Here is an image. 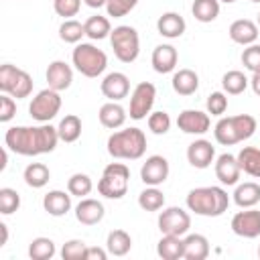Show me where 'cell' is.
Segmentation results:
<instances>
[{
	"label": "cell",
	"instance_id": "obj_55",
	"mask_svg": "<svg viewBox=\"0 0 260 260\" xmlns=\"http://www.w3.org/2000/svg\"><path fill=\"white\" fill-rule=\"evenodd\" d=\"M258 258H260V246H258Z\"/></svg>",
	"mask_w": 260,
	"mask_h": 260
},
{
	"label": "cell",
	"instance_id": "obj_15",
	"mask_svg": "<svg viewBox=\"0 0 260 260\" xmlns=\"http://www.w3.org/2000/svg\"><path fill=\"white\" fill-rule=\"evenodd\" d=\"M213 171H215V177L221 185L225 187H232V185H238L240 183V175H242V169H240V162H238V156L236 154H230V152H223L215 158L213 162Z\"/></svg>",
	"mask_w": 260,
	"mask_h": 260
},
{
	"label": "cell",
	"instance_id": "obj_53",
	"mask_svg": "<svg viewBox=\"0 0 260 260\" xmlns=\"http://www.w3.org/2000/svg\"><path fill=\"white\" fill-rule=\"evenodd\" d=\"M219 2H223V4H234L236 0H219Z\"/></svg>",
	"mask_w": 260,
	"mask_h": 260
},
{
	"label": "cell",
	"instance_id": "obj_1",
	"mask_svg": "<svg viewBox=\"0 0 260 260\" xmlns=\"http://www.w3.org/2000/svg\"><path fill=\"white\" fill-rule=\"evenodd\" d=\"M59 132L55 126L39 124V126H10L4 134V144L8 150L20 156H39L49 154L57 148Z\"/></svg>",
	"mask_w": 260,
	"mask_h": 260
},
{
	"label": "cell",
	"instance_id": "obj_5",
	"mask_svg": "<svg viewBox=\"0 0 260 260\" xmlns=\"http://www.w3.org/2000/svg\"><path fill=\"white\" fill-rule=\"evenodd\" d=\"M73 67L83 75V77H100L106 67H108V55L98 49L93 43H77L73 53H71Z\"/></svg>",
	"mask_w": 260,
	"mask_h": 260
},
{
	"label": "cell",
	"instance_id": "obj_30",
	"mask_svg": "<svg viewBox=\"0 0 260 260\" xmlns=\"http://www.w3.org/2000/svg\"><path fill=\"white\" fill-rule=\"evenodd\" d=\"M132 248V238L126 230H112L106 238V250L110 256H126Z\"/></svg>",
	"mask_w": 260,
	"mask_h": 260
},
{
	"label": "cell",
	"instance_id": "obj_56",
	"mask_svg": "<svg viewBox=\"0 0 260 260\" xmlns=\"http://www.w3.org/2000/svg\"><path fill=\"white\" fill-rule=\"evenodd\" d=\"M250 2H260V0H250Z\"/></svg>",
	"mask_w": 260,
	"mask_h": 260
},
{
	"label": "cell",
	"instance_id": "obj_3",
	"mask_svg": "<svg viewBox=\"0 0 260 260\" xmlns=\"http://www.w3.org/2000/svg\"><path fill=\"white\" fill-rule=\"evenodd\" d=\"M108 154L118 160H138L146 152V134L132 126V128H122L110 134L108 142Z\"/></svg>",
	"mask_w": 260,
	"mask_h": 260
},
{
	"label": "cell",
	"instance_id": "obj_50",
	"mask_svg": "<svg viewBox=\"0 0 260 260\" xmlns=\"http://www.w3.org/2000/svg\"><path fill=\"white\" fill-rule=\"evenodd\" d=\"M0 232H2V240H0V246H6V242H8V225L2 221L0 223Z\"/></svg>",
	"mask_w": 260,
	"mask_h": 260
},
{
	"label": "cell",
	"instance_id": "obj_4",
	"mask_svg": "<svg viewBox=\"0 0 260 260\" xmlns=\"http://www.w3.org/2000/svg\"><path fill=\"white\" fill-rule=\"evenodd\" d=\"M256 126L258 122L250 114L221 116L213 126V136H215V142H219L221 146H234L238 142L252 138L256 132Z\"/></svg>",
	"mask_w": 260,
	"mask_h": 260
},
{
	"label": "cell",
	"instance_id": "obj_25",
	"mask_svg": "<svg viewBox=\"0 0 260 260\" xmlns=\"http://www.w3.org/2000/svg\"><path fill=\"white\" fill-rule=\"evenodd\" d=\"M232 199L238 207L246 209V207H256L260 203V185L254 181H246V183H238Z\"/></svg>",
	"mask_w": 260,
	"mask_h": 260
},
{
	"label": "cell",
	"instance_id": "obj_37",
	"mask_svg": "<svg viewBox=\"0 0 260 260\" xmlns=\"http://www.w3.org/2000/svg\"><path fill=\"white\" fill-rule=\"evenodd\" d=\"M55 254H57V248H55V242L51 238L39 236V238H35L28 244V256H30V260H51Z\"/></svg>",
	"mask_w": 260,
	"mask_h": 260
},
{
	"label": "cell",
	"instance_id": "obj_21",
	"mask_svg": "<svg viewBox=\"0 0 260 260\" xmlns=\"http://www.w3.org/2000/svg\"><path fill=\"white\" fill-rule=\"evenodd\" d=\"M177 61H179V53L173 45L169 43H162V45H156L152 55H150V63H152V69L156 73H173L175 67H177Z\"/></svg>",
	"mask_w": 260,
	"mask_h": 260
},
{
	"label": "cell",
	"instance_id": "obj_43",
	"mask_svg": "<svg viewBox=\"0 0 260 260\" xmlns=\"http://www.w3.org/2000/svg\"><path fill=\"white\" fill-rule=\"evenodd\" d=\"M85 250H87V244L83 240H69L61 248V258L63 260H85Z\"/></svg>",
	"mask_w": 260,
	"mask_h": 260
},
{
	"label": "cell",
	"instance_id": "obj_22",
	"mask_svg": "<svg viewBox=\"0 0 260 260\" xmlns=\"http://www.w3.org/2000/svg\"><path fill=\"white\" fill-rule=\"evenodd\" d=\"M71 197L73 195L69 191L53 189V191L45 193V197H43V209L49 215H53V217H63L71 209Z\"/></svg>",
	"mask_w": 260,
	"mask_h": 260
},
{
	"label": "cell",
	"instance_id": "obj_16",
	"mask_svg": "<svg viewBox=\"0 0 260 260\" xmlns=\"http://www.w3.org/2000/svg\"><path fill=\"white\" fill-rule=\"evenodd\" d=\"M100 89L104 98H108V102H120L130 93V79L122 71H112L102 79Z\"/></svg>",
	"mask_w": 260,
	"mask_h": 260
},
{
	"label": "cell",
	"instance_id": "obj_13",
	"mask_svg": "<svg viewBox=\"0 0 260 260\" xmlns=\"http://www.w3.org/2000/svg\"><path fill=\"white\" fill-rule=\"evenodd\" d=\"M169 173H171V167H169V160L162 154L148 156L140 167V179H142L144 185H150V187L162 185L169 179Z\"/></svg>",
	"mask_w": 260,
	"mask_h": 260
},
{
	"label": "cell",
	"instance_id": "obj_44",
	"mask_svg": "<svg viewBox=\"0 0 260 260\" xmlns=\"http://www.w3.org/2000/svg\"><path fill=\"white\" fill-rule=\"evenodd\" d=\"M138 0H108L106 4V12L108 16H114V18H122L126 16L128 12H132L136 8Z\"/></svg>",
	"mask_w": 260,
	"mask_h": 260
},
{
	"label": "cell",
	"instance_id": "obj_2",
	"mask_svg": "<svg viewBox=\"0 0 260 260\" xmlns=\"http://www.w3.org/2000/svg\"><path fill=\"white\" fill-rule=\"evenodd\" d=\"M187 209L203 217H219L230 207V195L223 187H195L185 197Z\"/></svg>",
	"mask_w": 260,
	"mask_h": 260
},
{
	"label": "cell",
	"instance_id": "obj_20",
	"mask_svg": "<svg viewBox=\"0 0 260 260\" xmlns=\"http://www.w3.org/2000/svg\"><path fill=\"white\" fill-rule=\"evenodd\" d=\"M228 35L230 39L236 43V45H242V47H248L252 43L258 41V35H260V28L254 20L250 18H238L230 24L228 28Z\"/></svg>",
	"mask_w": 260,
	"mask_h": 260
},
{
	"label": "cell",
	"instance_id": "obj_40",
	"mask_svg": "<svg viewBox=\"0 0 260 260\" xmlns=\"http://www.w3.org/2000/svg\"><path fill=\"white\" fill-rule=\"evenodd\" d=\"M146 124H148V130L156 136H162L171 130V116L165 112V110H156V112H150L148 118H146Z\"/></svg>",
	"mask_w": 260,
	"mask_h": 260
},
{
	"label": "cell",
	"instance_id": "obj_11",
	"mask_svg": "<svg viewBox=\"0 0 260 260\" xmlns=\"http://www.w3.org/2000/svg\"><path fill=\"white\" fill-rule=\"evenodd\" d=\"M158 230L160 234H171V236H185L191 228V215L183 207H162L158 213Z\"/></svg>",
	"mask_w": 260,
	"mask_h": 260
},
{
	"label": "cell",
	"instance_id": "obj_54",
	"mask_svg": "<svg viewBox=\"0 0 260 260\" xmlns=\"http://www.w3.org/2000/svg\"><path fill=\"white\" fill-rule=\"evenodd\" d=\"M256 24H258V28H260V12H258V18H256Z\"/></svg>",
	"mask_w": 260,
	"mask_h": 260
},
{
	"label": "cell",
	"instance_id": "obj_29",
	"mask_svg": "<svg viewBox=\"0 0 260 260\" xmlns=\"http://www.w3.org/2000/svg\"><path fill=\"white\" fill-rule=\"evenodd\" d=\"M242 173L260 179V148L258 146H244L240 148V152L236 154Z\"/></svg>",
	"mask_w": 260,
	"mask_h": 260
},
{
	"label": "cell",
	"instance_id": "obj_41",
	"mask_svg": "<svg viewBox=\"0 0 260 260\" xmlns=\"http://www.w3.org/2000/svg\"><path fill=\"white\" fill-rule=\"evenodd\" d=\"M20 207V195L16 189L2 187L0 189V213L2 215H12Z\"/></svg>",
	"mask_w": 260,
	"mask_h": 260
},
{
	"label": "cell",
	"instance_id": "obj_18",
	"mask_svg": "<svg viewBox=\"0 0 260 260\" xmlns=\"http://www.w3.org/2000/svg\"><path fill=\"white\" fill-rule=\"evenodd\" d=\"M45 77H47V87H51L55 91H65L73 83V69L65 61L57 59V61L49 63V67L45 71Z\"/></svg>",
	"mask_w": 260,
	"mask_h": 260
},
{
	"label": "cell",
	"instance_id": "obj_47",
	"mask_svg": "<svg viewBox=\"0 0 260 260\" xmlns=\"http://www.w3.org/2000/svg\"><path fill=\"white\" fill-rule=\"evenodd\" d=\"M14 114H16V100L8 93H2L0 95V122L2 124L10 122L14 118Z\"/></svg>",
	"mask_w": 260,
	"mask_h": 260
},
{
	"label": "cell",
	"instance_id": "obj_6",
	"mask_svg": "<svg viewBox=\"0 0 260 260\" xmlns=\"http://www.w3.org/2000/svg\"><path fill=\"white\" fill-rule=\"evenodd\" d=\"M128 185H130V169L124 162H110L106 165L98 181V191L106 199H122L128 193Z\"/></svg>",
	"mask_w": 260,
	"mask_h": 260
},
{
	"label": "cell",
	"instance_id": "obj_36",
	"mask_svg": "<svg viewBox=\"0 0 260 260\" xmlns=\"http://www.w3.org/2000/svg\"><path fill=\"white\" fill-rule=\"evenodd\" d=\"M138 205L144 211H160L165 207V193L158 187L146 185V189L140 191L138 195Z\"/></svg>",
	"mask_w": 260,
	"mask_h": 260
},
{
	"label": "cell",
	"instance_id": "obj_46",
	"mask_svg": "<svg viewBox=\"0 0 260 260\" xmlns=\"http://www.w3.org/2000/svg\"><path fill=\"white\" fill-rule=\"evenodd\" d=\"M81 8V0H53V10L57 16H63V20L77 16Z\"/></svg>",
	"mask_w": 260,
	"mask_h": 260
},
{
	"label": "cell",
	"instance_id": "obj_28",
	"mask_svg": "<svg viewBox=\"0 0 260 260\" xmlns=\"http://www.w3.org/2000/svg\"><path fill=\"white\" fill-rule=\"evenodd\" d=\"M156 254L162 260H179L185 254V244H183V236H171V234H162V238L156 244Z\"/></svg>",
	"mask_w": 260,
	"mask_h": 260
},
{
	"label": "cell",
	"instance_id": "obj_34",
	"mask_svg": "<svg viewBox=\"0 0 260 260\" xmlns=\"http://www.w3.org/2000/svg\"><path fill=\"white\" fill-rule=\"evenodd\" d=\"M81 128H83V126H81V118H79L77 114H67L65 118H61V122H59V126H57V132H59V138H61L63 142L71 144V142L79 140Z\"/></svg>",
	"mask_w": 260,
	"mask_h": 260
},
{
	"label": "cell",
	"instance_id": "obj_31",
	"mask_svg": "<svg viewBox=\"0 0 260 260\" xmlns=\"http://www.w3.org/2000/svg\"><path fill=\"white\" fill-rule=\"evenodd\" d=\"M22 179H24V183L28 187L43 189L51 179V171H49V167L45 162H30V165H26V169L22 173Z\"/></svg>",
	"mask_w": 260,
	"mask_h": 260
},
{
	"label": "cell",
	"instance_id": "obj_27",
	"mask_svg": "<svg viewBox=\"0 0 260 260\" xmlns=\"http://www.w3.org/2000/svg\"><path fill=\"white\" fill-rule=\"evenodd\" d=\"M185 260H205L209 256V240L203 234H187L183 238Z\"/></svg>",
	"mask_w": 260,
	"mask_h": 260
},
{
	"label": "cell",
	"instance_id": "obj_19",
	"mask_svg": "<svg viewBox=\"0 0 260 260\" xmlns=\"http://www.w3.org/2000/svg\"><path fill=\"white\" fill-rule=\"evenodd\" d=\"M104 215H106L104 203L93 197H83L75 205V219L83 225H95L104 219Z\"/></svg>",
	"mask_w": 260,
	"mask_h": 260
},
{
	"label": "cell",
	"instance_id": "obj_7",
	"mask_svg": "<svg viewBox=\"0 0 260 260\" xmlns=\"http://www.w3.org/2000/svg\"><path fill=\"white\" fill-rule=\"evenodd\" d=\"M110 45L120 63H134L140 55V37L138 30L130 24L114 26L110 32Z\"/></svg>",
	"mask_w": 260,
	"mask_h": 260
},
{
	"label": "cell",
	"instance_id": "obj_51",
	"mask_svg": "<svg viewBox=\"0 0 260 260\" xmlns=\"http://www.w3.org/2000/svg\"><path fill=\"white\" fill-rule=\"evenodd\" d=\"M89 8H102V6H106L108 4V0H83Z\"/></svg>",
	"mask_w": 260,
	"mask_h": 260
},
{
	"label": "cell",
	"instance_id": "obj_9",
	"mask_svg": "<svg viewBox=\"0 0 260 260\" xmlns=\"http://www.w3.org/2000/svg\"><path fill=\"white\" fill-rule=\"evenodd\" d=\"M61 106H63L61 91H55L51 87H45V89L37 91V95L30 100L28 114H30L32 120H37L41 124H47V122H51L59 114Z\"/></svg>",
	"mask_w": 260,
	"mask_h": 260
},
{
	"label": "cell",
	"instance_id": "obj_49",
	"mask_svg": "<svg viewBox=\"0 0 260 260\" xmlns=\"http://www.w3.org/2000/svg\"><path fill=\"white\" fill-rule=\"evenodd\" d=\"M250 87H252V91L260 98V71H254V73H252V77H250Z\"/></svg>",
	"mask_w": 260,
	"mask_h": 260
},
{
	"label": "cell",
	"instance_id": "obj_17",
	"mask_svg": "<svg viewBox=\"0 0 260 260\" xmlns=\"http://www.w3.org/2000/svg\"><path fill=\"white\" fill-rule=\"evenodd\" d=\"M187 160L193 169H209L215 162V146L205 138H197L187 146Z\"/></svg>",
	"mask_w": 260,
	"mask_h": 260
},
{
	"label": "cell",
	"instance_id": "obj_48",
	"mask_svg": "<svg viewBox=\"0 0 260 260\" xmlns=\"http://www.w3.org/2000/svg\"><path fill=\"white\" fill-rule=\"evenodd\" d=\"M108 250L104 248H98V246H87L85 250V260H106L108 258Z\"/></svg>",
	"mask_w": 260,
	"mask_h": 260
},
{
	"label": "cell",
	"instance_id": "obj_8",
	"mask_svg": "<svg viewBox=\"0 0 260 260\" xmlns=\"http://www.w3.org/2000/svg\"><path fill=\"white\" fill-rule=\"evenodd\" d=\"M0 91L16 100H24L32 93V77L24 69L4 63L0 67Z\"/></svg>",
	"mask_w": 260,
	"mask_h": 260
},
{
	"label": "cell",
	"instance_id": "obj_33",
	"mask_svg": "<svg viewBox=\"0 0 260 260\" xmlns=\"http://www.w3.org/2000/svg\"><path fill=\"white\" fill-rule=\"evenodd\" d=\"M250 85V79L244 75V71L240 69H232V71H225L223 77H221V87L228 95H240L248 89Z\"/></svg>",
	"mask_w": 260,
	"mask_h": 260
},
{
	"label": "cell",
	"instance_id": "obj_32",
	"mask_svg": "<svg viewBox=\"0 0 260 260\" xmlns=\"http://www.w3.org/2000/svg\"><path fill=\"white\" fill-rule=\"evenodd\" d=\"M85 37L91 39V41H102L106 37H110L112 32V24H110V18L108 16H102V14H93L89 16L85 22Z\"/></svg>",
	"mask_w": 260,
	"mask_h": 260
},
{
	"label": "cell",
	"instance_id": "obj_23",
	"mask_svg": "<svg viewBox=\"0 0 260 260\" xmlns=\"http://www.w3.org/2000/svg\"><path fill=\"white\" fill-rule=\"evenodd\" d=\"M187 28L185 18L179 12H162L156 20V30L165 39H179Z\"/></svg>",
	"mask_w": 260,
	"mask_h": 260
},
{
	"label": "cell",
	"instance_id": "obj_42",
	"mask_svg": "<svg viewBox=\"0 0 260 260\" xmlns=\"http://www.w3.org/2000/svg\"><path fill=\"white\" fill-rule=\"evenodd\" d=\"M205 108H207V114L221 118L225 114V110H228V93L225 91H211L207 95Z\"/></svg>",
	"mask_w": 260,
	"mask_h": 260
},
{
	"label": "cell",
	"instance_id": "obj_12",
	"mask_svg": "<svg viewBox=\"0 0 260 260\" xmlns=\"http://www.w3.org/2000/svg\"><path fill=\"white\" fill-rule=\"evenodd\" d=\"M230 228L240 238H248V240L258 238L260 236V209L246 207L244 211L234 213V217L230 221Z\"/></svg>",
	"mask_w": 260,
	"mask_h": 260
},
{
	"label": "cell",
	"instance_id": "obj_14",
	"mask_svg": "<svg viewBox=\"0 0 260 260\" xmlns=\"http://www.w3.org/2000/svg\"><path fill=\"white\" fill-rule=\"evenodd\" d=\"M177 128L185 134L201 136L211 128V118L207 112L201 110H183L177 116Z\"/></svg>",
	"mask_w": 260,
	"mask_h": 260
},
{
	"label": "cell",
	"instance_id": "obj_45",
	"mask_svg": "<svg viewBox=\"0 0 260 260\" xmlns=\"http://www.w3.org/2000/svg\"><path fill=\"white\" fill-rule=\"evenodd\" d=\"M242 65L252 73L260 71V45L258 43H252L242 51Z\"/></svg>",
	"mask_w": 260,
	"mask_h": 260
},
{
	"label": "cell",
	"instance_id": "obj_52",
	"mask_svg": "<svg viewBox=\"0 0 260 260\" xmlns=\"http://www.w3.org/2000/svg\"><path fill=\"white\" fill-rule=\"evenodd\" d=\"M6 165H8V148H4V150H2V165H0V171H4V169H6Z\"/></svg>",
	"mask_w": 260,
	"mask_h": 260
},
{
	"label": "cell",
	"instance_id": "obj_38",
	"mask_svg": "<svg viewBox=\"0 0 260 260\" xmlns=\"http://www.w3.org/2000/svg\"><path fill=\"white\" fill-rule=\"evenodd\" d=\"M85 37V26L83 22L75 20V18H67L61 22L59 26V39L63 43H69V45H77L81 43V39Z\"/></svg>",
	"mask_w": 260,
	"mask_h": 260
},
{
	"label": "cell",
	"instance_id": "obj_10",
	"mask_svg": "<svg viewBox=\"0 0 260 260\" xmlns=\"http://www.w3.org/2000/svg\"><path fill=\"white\" fill-rule=\"evenodd\" d=\"M156 100V87L150 81H140L134 85L132 93H130V108L128 114L132 120H144L148 118V114L152 112Z\"/></svg>",
	"mask_w": 260,
	"mask_h": 260
},
{
	"label": "cell",
	"instance_id": "obj_26",
	"mask_svg": "<svg viewBox=\"0 0 260 260\" xmlns=\"http://www.w3.org/2000/svg\"><path fill=\"white\" fill-rule=\"evenodd\" d=\"M171 85L179 95H193L199 89V75L193 69H179L173 73Z\"/></svg>",
	"mask_w": 260,
	"mask_h": 260
},
{
	"label": "cell",
	"instance_id": "obj_39",
	"mask_svg": "<svg viewBox=\"0 0 260 260\" xmlns=\"http://www.w3.org/2000/svg\"><path fill=\"white\" fill-rule=\"evenodd\" d=\"M91 189H93V181H91V177L85 175V173H73V175L67 179V191H69L73 197L83 199V197H87V195L91 193Z\"/></svg>",
	"mask_w": 260,
	"mask_h": 260
},
{
	"label": "cell",
	"instance_id": "obj_35",
	"mask_svg": "<svg viewBox=\"0 0 260 260\" xmlns=\"http://www.w3.org/2000/svg\"><path fill=\"white\" fill-rule=\"evenodd\" d=\"M191 14L199 22H213L219 16V0H193Z\"/></svg>",
	"mask_w": 260,
	"mask_h": 260
},
{
	"label": "cell",
	"instance_id": "obj_24",
	"mask_svg": "<svg viewBox=\"0 0 260 260\" xmlns=\"http://www.w3.org/2000/svg\"><path fill=\"white\" fill-rule=\"evenodd\" d=\"M98 118H100V124H102L104 128H108V130H118V128H122V126L126 124L128 114H126V110H124L118 102H106V104L100 108Z\"/></svg>",
	"mask_w": 260,
	"mask_h": 260
}]
</instances>
